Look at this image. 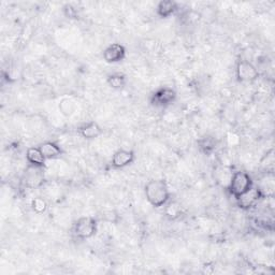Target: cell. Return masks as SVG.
I'll return each instance as SVG.
<instances>
[{"instance_id":"obj_1","label":"cell","mask_w":275,"mask_h":275,"mask_svg":"<svg viewBox=\"0 0 275 275\" xmlns=\"http://www.w3.org/2000/svg\"><path fill=\"white\" fill-rule=\"evenodd\" d=\"M145 196L149 203L158 209L170 201V192L164 180H152L145 185Z\"/></svg>"},{"instance_id":"obj_2","label":"cell","mask_w":275,"mask_h":275,"mask_svg":"<svg viewBox=\"0 0 275 275\" xmlns=\"http://www.w3.org/2000/svg\"><path fill=\"white\" fill-rule=\"evenodd\" d=\"M254 186V182L250 175L245 171H235L232 173L230 182L227 186L228 192L233 196L235 199L244 193H246Z\"/></svg>"},{"instance_id":"obj_3","label":"cell","mask_w":275,"mask_h":275,"mask_svg":"<svg viewBox=\"0 0 275 275\" xmlns=\"http://www.w3.org/2000/svg\"><path fill=\"white\" fill-rule=\"evenodd\" d=\"M97 232V220L91 216H83L75 221L73 233L76 238L85 240L94 236Z\"/></svg>"},{"instance_id":"obj_4","label":"cell","mask_w":275,"mask_h":275,"mask_svg":"<svg viewBox=\"0 0 275 275\" xmlns=\"http://www.w3.org/2000/svg\"><path fill=\"white\" fill-rule=\"evenodd\" d=\"M262 198L263 196L260 190H259V188L253 186L249 190H247L246 193H244L243 195L236 198L235 200H236V204H238L240 209L247 211L256 206Z\"/></svg>"},{"instance_id":"obj_5","label":"cell","mask_w":275,"mask_h":275,"mask_svg":"<svg viewBox=\"0 0 275 275\" xmlns=\"http://www.w3.org/2000/svg\"><path fill=\"white\" fill-rule=\"evenodd\" d=\"M236 78L243 83H251L258 79L259 72L257 68L247 60H240L236 65Z\"/></svg>"},{"instance_id":"obj_6","label":"cell","mask_w":275,"mask_h":275,"mask_svg":"<svg viewBox=\"0 0 275 275\" xmlns=\"http://www.w3.org/2000/svg\"><path fill=\"white\" fill-rule=\"evenodd\" d=\"M177 91L170 87H162L153 93L151 102L155 106H168L177 100Z\"/></svg>"},{"instance_id":"obj_7","label":"cell","mask_w":275,"mask_h":275,"mask_svg":"<svg viewBox=\"0 0 275 275\" xmlns=\"http://www.w3.org/2000/svg\"><path fill=\"white\" fill-rule=\"evenodd\" d=\"M44 173L42 167H36L29 165L24 174V183L29 188H37L43 184Z\"/></svg>"},{"instance_id":"obj_8","label":"cell","mask_w":275,"mask_h":275,"mask_svg":"<svg viewBox=\"0 0 275 275\" xmlns=\"http://www.w3.org/2000/svg\"><path fill=\"white\" fill-rule=\"evenodd\" d=\"M126 57V49L119 43H112L103 51V59L109 64L119 63Z\"/></svg>"},{"instance_id":"obj_9","label":"cell","mask_w":275,"mask_h":275,"mask_svg":"<svg viewBox=\"0 0 275 275\" xmlns=\"http://www.w3.org/2000/svg\"><path fill=\"white\" fill-rule=\"evenodd\" d=\"M134 160V153L128 150H118L113 154L112 166L116 169H121L131 165Z\"/></svg>"},{"instance_id":"obj_10","label":"cell","mask_w":275,"mask_h":275,"mask_svg":"<svg viewBox=\"0 0 275 275\" xmlns=\"http://www.w3.org/2000/svg\"><path fill=\"white\" fill-rule=\"evenodd\" d=\"M80 134L86 140H93L102 134V129L96 121H89L80 127Z\"/></svg>"},{"instance_id":"obj_11","label":"cell","mask_w":275,"mask_h":275,"mask_svg":"<svg viewBox=\"0 0 275 275\" xmlns=\"http://www.w3.org/2000/svg\"><path fill=\"white\" fill-rule=\"evenodd\" d=\"M178 4L172 0H164V2H160L157 6V14L158 17L162 19H168L172 17V15L178 11Z\"/></svg>"},{"instance_id":"obj_12","label":"cell","mask_w":275,"mask_h":275,"mask_svg":"<svg viewBox=\"0 0 275 275\" xmlns=\"http://www.w3.org/2000/svg\"><path fill=\"white\" fill-rule=\"evenodd\" d=\"M40 151L42 152L43 156L45 157V159H55L58 158L60 155L63 154V150L60 149L59 145H57L54 142H44L42 144H40L39 147Z\"/></svg>"},{"instance_id":"obj_13","label":"cell","mask_w":275,"mask_h":275,"mask_svg":"<svg viewBox=\"0 0 275 275\" xmlns=\"http://www.w3.org/2000/svg\"><path fill=\"white\" fill-rule=\"evenodd\" d=\"M26 159L29 165L42 168H44L47 160L39 148H29L26 152Z\"/></svg>"},{"instance_id":"obj_14","label":"cell","mask_w":275,"mask_h":275,"mask_svg":"<svg viewBox=\"0 0 275 275\" xmlns=\"http://www.w3.org/2000/svg\"><path fill=\"white\" fill-rule=\"evenodd\" d=\"M198 145H199V149L204 153V154L209 155L213 153L216 149V140L212 136H203L198 141Z\"/></svg>"},{"instance_id":"obj_15","label":"cell","mask_w":275,"mask_h":275,"mask_svg":"<svg viewBox=\"0 0 275 275\" xmlns=\"http://www.w3.org/2000/svg\"><path fill=\"white\" fill-rule=\"evenodd\" d=\"M108 84L114 89H121L126 86V76L120 73H114L109 75Z\"/></svg>"},{"instance_id":"obj_16","label":"cell","mask_w":275,"mask_h":275,"mask_svg":"<svg viewBox=\"0 0 275 275\" xmlns=\"http://www.w3.org/2000/svg\"><path fill=\"white\" fill-rule=\"evenodd\" d=\"M166 209H165V214L166 216L168 218L170 219H175L178 218L181 213H182V209H181V205L178 203V202H168L166 205Z\"/></svg>"},{"instance_id":"obj_17","label":"cell","mask_w":275,"mask_h":275,"mask_svg":"<svg viewBox=\"0 0 275 275\" xmlns=\"http://www.w3.org/2000/svg\"><path fill=\"white\" fill-rule=\"evenodd\" d=\"M59 110L65 116H71L75 111V103L69 98H65L60 101Z\"/></svg>"},{"instance_id":"obj_18","label":"cell","mask_w":275,"mask_h":275,"mask_svg":"<svg viewBox=\"0 0 275 275\" xmlns=\"http://www.w3.org/2000/svg\"><path fill=\"white\" fill-rule=\"evenodd\" d=\"M32 209L37 214H42L48 210V203L43 198L37 197L32 201Z\"/></svg>"},{"instance_id":"obj_19","label":"cell","mask_w":275,"mask_h":275,"mask_svg":"<svg viewBox=\"0 0 275 275\" xmlns=\"http://www.w3.org/2000/svg\"><path fill=\"white\" fill-rule=\"evenodd\" d=\"M64 9H65L66 15H67L68 18H71V19H73V18L75 17L76 11H75V9H74V8H73L72 6H70V5H66V6H65V8H64Z\"/></svg>"}]
</instances>
